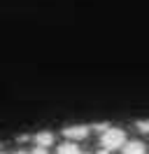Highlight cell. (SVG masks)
<instances>
[{"instance_id": "cell-1", "label": "cell", "mask_w": 149, "mask_h": 154, "mask_svg": "<svg viewBox=\"0 0 149 154\" xmlns=\"http://www.w3.org/2000/svg\"><path fill=\"white\" fill-rule=\"evenodd\" d=\"M126 143H128V140H126V131H123V128H112L110 126V128L100 135V145H102V149H107V152L121 149Z\"/></svg>"}, {"instance_id": "cell-2", "label": "cell", "mask_w": 149, "mask_h": 154, "mask_svg": "<svg viewBox=\"0 0 149 154\" xmlns=\"http://www.w3.org/2000/svg\"><path fill=\"white\" fill-rule=\"evenodd\" d=\"M89 126H68V128H63V135L68 138V140H72V143H77V140H84L86 135H89Z\"/></svg>"}, {"instance_id": "cell-3", "label": "cell", "mask_w": 149, "mask_h": 154, "mask_svg": "<svg viewBox=\"0 0 149 154\" xmlns=\"http://www.w3.org/2000/svg\"><path fill=\"white\" fill-rule=\"evenodd\" d=\"M54 133H51V131H42V133H35L33 135V143H35V147H51V145H54Z\"/></svg>"}, {"instance_id": "cell-4", "label": "cell", "mask_w": 149, "mask_h": 154, "mask_svg": "<svg viewBox=\"0 0 149 154\" xmlns=\"http://www.w3.org/2000/svg\"><path fill=\"white\" fill-rule=\"evenodd\" d=\"M121 149H123V154H147V147L142 140H128Z\"/></svg>"}, {"instance_id": "cell-5", "label": "cell", "mask_w": 149, "mask_h": 154, "mask_svg": "<svg viewBox=\"0 0 149 154\" xmlns=\"http://www.w3.org/2000/svg\"><path fill=\"white\" fill-rule=\"evenodd\" d=\"M56 154H82V149L77 147V143H72V140H68V143L58 145V149H56Z\"/></svg>"}, {"instance_id": "cell-6", "label": "cell", "mask_w": 149, "mask_h": 154, "mask_svg": "<svg viewBox=\"0 0 149 154\" xmlns=\"http://www.w3.org/2000/svg\"><path fill=\"white\" fill-rule=\"evenodd\" d=\"M138 128L142 131V133H149V119H142V122H138Z\"/></svg>"}, {"instance_id": "cell-7", "label": "cell", "mask_w": 149, "mask_h": 154, "mask_svg": "<svg viewBox=\"0 0 149 154\" xmlns=\"http://www.w3.org/2000/svg\"><path fill=\"white\" fill-rule=\"evenodd\" d=\"M107 128H110L107 124H93V131H102V133H105Z\"/></svg>"}, {"instance_id": "cell-8", "label": "cell", "mask_w": 149, "mask_h": 154, "mask_svg": "<svg viewBox=\"0 0 149 154\" xmlns=\"http://www.w3.org/2000/svg\"><path fill=\"white\" fill-rule=\"evenodd\" d=\"M30 154H49V152H47L44 147H35V149H33V152H30Z\"/></svg>"}, {"instance_id": "cell-9", "label": "cell", "mask_w": 149, "mask_h": 154, "mask_svg": "<svg viewBox=\"0 0 149 154\" xmlns=\"http://www.w3.org/2000/svg\"><path fill=\"white\" fill-rule=\"evenodd\" d=\"M98 154H110V152H107V149H100V152H98Z\"/></svg>"}, {"instance_id": "cell-10", "label": "cell", "mask_w": 149, "mask_h": 154, "mask_svg": "<svg viewBox=\"0 0 149 154\" xmlns=\"http://www.w3.org/2000/svg\"><path fill=\"white\" fill-rule=\"evenodd\" d=\"M14 154H30V152H14Z\"/></svg>"}, {"instance_id": "cell-11", "label": "cell", "mask_w": 149, "mask_h": 154, "mask_svg": "<svg viewBox=\"0 0 149 154\" xmlns=\"http://www.w3.org/2000/svg\"><path fill=\"white\" fill-rule=\"evenodd\" d=\"M82 154H91V152H82Z\"/></svg>"}, {"instance_id": "cell-12", "label": "cell", "mask_w": 149, "mask_h": 154, "mask_svg": "<svg viewBox=\"0 0 149 154\" xmlns=\"http://www.w3.org/2000/svg\"><path fill=\"white\" fill-rule=\"evenodd\" d=\"M0 154H5V152H0Z\"/></svg>"}]
</instances>
